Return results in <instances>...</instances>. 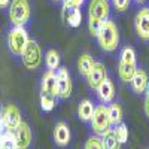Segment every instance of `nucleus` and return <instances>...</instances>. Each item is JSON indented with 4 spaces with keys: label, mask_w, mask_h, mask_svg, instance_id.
Masks as SVG:
<instances>
[{
    "label": "nucleus",
    "mask_w": 149,
    "mask_h": 149,
    "mask_svg": "<svg viewBox=\"0 0 149 149\" xmlns=\"http://www.w3.org/2000/svg\"><path fill=\"white\" fill-rule=\"evenodd\" d=\"M29 40L30 39L27 37V31H26V29H24V27H17L15 26V29H12L9 31L8 45H9V49L12 51V54L21 55Z\"/></svg>",
    "instance_id": "nucleus-5"
},
{
    "label": "nucleus",
    "mask_w": 149,
    "mask_h": 149,
    "mask_svg": "<svg viewBox=\"0 0 149 149\" xmlns=\"http://www.w3.org/2000/svg\"><path fill=\"white\" fill-rule=\"evenodd\" d=\"M42 94H48V95H52V97L58 95V82H57V74L54 73V70H49L43 74Z\"/></svg>",
    "instance_id": "nucleus-13"
},
{
    "label": "nucleus",
    "mask_w": 149,
    "mask_h": 149,
    "mask_svg": "<svg viewBox=\"0 0 149 149\" xmlns=\"http://www.w3.org/2000/svg\"><path fill=\"white\" fill-rule=\"evenodd\" d=\"M131 85H133V90L139 94H143L148 88H149V78L146 72L143 70H137L134 73V76L131 79Z\"/></svg>",
    "instance_id": "nucleus-14"
},
{
    "label": "nucleus",
    "mask_w": 149,
    "mask_h": 149,
    "mask_svg": "<svg viewBox=\"0 0 149 149\" xmlns=\"http://www.w3.org/2000/svg\"><path fill=\"white\" fill-rule=\"evenodd\" d=\"M136 2H145V0H136Z\"/></svg>",
    "instance_id": "nucleus-32"
},
{
    "label": "nucleus",
    "mask_w": 149,
    "mask_h": 149,
    "mask_svg": "<svg viewBox=\"0 0 149 149\" xmlns=\"http://www.w3.org/2000/svg\"><path fill=\"white\" fill-rule=\"evenodd\" d=\"M94 104L90 102V100H82L79 103V109H78V113H79V118L82 121H91L93 118V113H94Z\"/></svg>",
    "instance_id": "nucleus-20"
},
{
    "label": "nucleus",
    "mask_w": 149,
    "mask_h": 149,
    "mask_svg": "<svg viewBox=\"0 0 149 149\" xmlns=\"http://www.w3.org/2000/svg\"><path fill=\"white\" fill-rule=\"evenodd\" d=\"M10 21L17 27H24L30 18V5L27 0H12L9 8Z\"/></svg>",
    "instance_id": "nucleus-4"
},
{
    "label": "nucleus",
    "mask_w": 149,
    "mask_h": 149,
    "mask_svg": "<svg viewBox=\"0 0 149 149\" xmlns=\"http://www.w3.org/2000/svg\"><path fill=\"white\" fill-rule=\"evenodd\" d=\"M109 118H110V122L113 125H118V124L122 121V109L119 104L113 103L109 106Z\"/></svg>",
    "instance_id": "nucleus-22"
},
{
    "label": "nucleus",
    "mask_w": 149,
    "mask_h": 149,
    "mask_svg": "<svg viewBox=\"0 0 149 149\" xmlns=\"http://www.w3.org/2000/svg\"><path fill=\"white\" fill-rule=\"evenodd\" d=\"M54 140L58 146H66L70 142V130L64 122H58L54 128Z\"/></svg>",
    "instance_id": "nucleus-15"
},
{
    "label": "nucleus",
    "mask_w": 149,
    "mask_h": 149,
    "mask_svg": "<svg viewBox=\"0 0 149 149\" xmlns=\"http://www.w3.org/2000/svg\"><path fill=\"white\" fill-rule=\"evenodd\" d=\"M57 82H58V95L67 98L72 94V79L69 70L66 67H61L57 72Z\"/></svg>",
    "instance_id": "nucleus-10"
},
{
    "label": "nucleus",
    "mask_w": 149,
    "mask_h": 149,
    "mask_svg": "<svg viewBox=\"0 0 149 149\" xmlns=\"http://www.w3.org/2000/svg\"><path fill=\"white\" fill-rule=\"evenodd\" d=\"M113 131H115L116 137H118V140H119L121 143H125V142L128 140V128H127L125 125H124V124H121V122H119Z\"/></svg>",
    "instance_id": "nucleus-25"
},
{
    "label": "nucleus",
    "mask_w": 149,
    "mask_h": 149,
    "mask_svg": "<svg viewBox=\"0 0 149 149\" xmlns=\"http://www.w3.org/2000/svg\"><path fill=\"white\" fill-rule=\"evenodd\" d=\"M85 149H104V148H103L102 139H98L97 136H94V137H90L88 140H86Z\"/></svg>",
    "instance_id": "nucleus-27"
},
{
    "label": "nucleus",
    "mask_w": 149,
    "mask_h": 149,
    "mask_svg": "<svg viewBox=\"0 0 149 149\" xmlns=\"http://www.w3.org/2000/svg\"><path fill=\"white\" fill-rule=\"evenodd\" d=\"M94 63H95V61L93 60V57H91L90 54H82V55L79 57L78 67H79V72H81L82 76H85V78L88 76L90 72H91V69H93V66H94Z\"/></svg>",
    "instance_id": "nucleus-19"
},
{
    "label": "nucleus",
    "mask_w": 149,
    "mask_h": 149,
    "mask_svg": "<svg viewBox=\"0 0 149 149\" xmlns=\"http://www.w3.org/2000/svg\"><path fill=\"white\" fill-rule=\"evenodd\" d=\"M10 0H0V8H6Z\"/></svg>",
    "instance_id": "nucleus-31"
},
{
    "label": "nucleus",
    "mask_w": 149,
    "mask_h": 149,
    "mask_svg": "<svg viewBox=\"0 0 149 149\" xmlns=\"http://www.w3.org/2000/svg\"><path fill=\"white\" fill-rule=\"evenodd\" d=\"M45 61H46V66L49 70H55L58 66H60V55L55 49H49L46 52V57H45Z\"/></svg>",
    "instance_id": "nucleus-21"
},
{
    "label": "nucleus",
    "mask_w": 149,
    "mask_h": 149,
    "mask_svg": "<svg viewBox=\"0 0 149 149\" xmlns=\"http://www.w3.org/2000/svg\"><path fill=\"white\" fill-rule=\"evenodd\" d=\"M14 137L19 149H27L31 143V130L26 122H21L18 128L14 131Z\"/></svg>",
    "instance_id": "nucleus-12"
},
{
    "label": "nucleus",
    "mask_w": 149,
    "mask_h": 149,
    "mask_svg": "<svg viewBox=\"0 0 149 149\" xmlns=\"http://www.w3.org/2000/svg\"><path fill=\"white\" fill-rule=\"evenodd\" d=\"M0 149H19L17 142H15V137H14V134H5L0 137Z\"/></svg>",
    "instance_id": "nucleus-23"
},
{
    "label": "nucleus",
    "mask_w": 149,
    "mask_h": 149,
    "mask_svg": "<svg viewBox=\"0 0 149 149\" xmlns=\"http://www.w3.org/2000/svg\"><path fill=\"white\" fill-rule=\"evenodd\" d=\"M97 94L100 97V100L104 102V103H109L112 102V98L115 95V88H113V84H112L109 79L103 81L97 88Z\"/></svg>",
    "instance_id": "nucleus-17"
},
{
    "label": "nucleus",
    "mask_w": 149,
    "mask_h": 149,
    "mask_svg": "<svg viewBox=\"0 0 149 149\" xmlns=\"http://www.w3.org/2000/svg\"><path fill=\"white\" fill-rule=\"evenodd\" d=\"M70 2L74 5V6H78V8H81L82 6V3L85 2V0H70Z\"/></svg>",
    "instance_id": "nucleus-30"
},
{
    "label": "nucleus",
    "mask_w": 149,
    "mask_h": 149,
    "mask_svg": "<svg viewBox=\"0 0 149 149\" xmlns=\"http://www.w3.org/2000/svg\"><path fill=\"white\" fill-rule=\"evenodd\" d=\"M136 72H137V69H136V54L133 51V48L127 46L121 51L119 67H118L119 78L124 82H131Z\"/></svg>",
    "instance_id": "nucleus-2"
},
{
    "label": "nucleus",
    "mask_w": 149,
    "mask_h": 149,
    "mask_svg": "<svg viewBox=\"0 0 149 149\" xmlns=\"http://www.w3.org/2000/svg\"><path fill=\"white\" fill-rule=\"evenodd\" d=\"M104 21H100V19H97V18H93V17H88V29H90V33L93 36H97L98 31H100L102 29V24Z\"/></svg>",
    "instance_id": "nucleus-26"
},
{
    "label": "nucleus",
    "mask_w": 149,
    "mask_h": 149,
    "mask_svg": "<svg viewBox=\"0 0 149 149\" xmlns=\"http://www.w3.org/2000/svg\"><path fill=\"white\" fill-rule=\"evenodd\" d=\"M110 118H109V107L104 104H100L94 109V113L91 118V128L95 134L103 136L106 131L110 130Z\"/></svg>",
    "instance_id": "nucleus-3"
},
{
    "label": "nucleus",
    "mask_w": 149,
    "mask_h": 149,
    "mask_svg": "<svg viewBox=\"0 0 149 149\" xmlns=\"http://www.w3.org/2000/svg\"><path fill=\"white\" fill-rule=\"evenodd\" d=\"M145 113L149 118V91L146 93V98H145Z\"/></svg>",
    "instance_id": "nucleus-29"
},
{
    "label": "nucleus",
    "mask_w": 149,
    "mask_h": 149,
    "mask_svg": "<svg viewBox=\"0 0 149 149\" xmlns=\"http://www.w3.org/2000/svg\"><path fill=\"white\" fill-rule=\"evenodd\" d=\"M2 121H3V125L5 128L9 131V133H14L18 125L22 122L21 121V113L15 104H8L3 110V116H2Z\"/></svg>",
    "instance_id": "nucleus-7"
},
{
    "label": "nucleus",
    "mask_w": 149,
    "mask_h": 149,
    "mask_svg": "<svg viewBox=\"0 0 149 149\" xmlns=\"http://www.w3.org/2000/svg\"><path fill=\"white\" fill-rule=\"evenodd\" d=\"M97 39H98V43H100L103 51H106V52L115 51L119 45V33H118L115 22L106 19L102 24V29L97 34Z\"/></svg>",
    "instance_id": "nucleus-1"
},
{
    "label": "nucleus",
    "mask_w": 149,
    "mask_h": 149,
    "mask_svg": "<svg viewBox=\"0 0 149 149\" xmlns=\"http://www.w3.org/2000/svg\"><path fill=\"white\" fill-rule=\"evenodd\" d=\"M113 5H115L116 10L124 12V10H125V9L128 8V5H130V0H113Z\"/></svg>",
    "instance_id": "nucleus-28"
},
{
    "label": "nucleus",
    "mask_w": 149,
    "mask_h": 149,
    "mask_svg": "<svg viewBox=\"0 0 149 149\" xmlns=\"http://www.w3.org/2000/svg\"><path fill=\"white\" fill-rule=\"evenodd\" d=\"M63 18L70 27H79L81 21H82V14H81L79 8H76V6L63 8Z\"/></svg>",
    "instance_id": "nucleus-16"
},
{
    "label": "nucleus",
    "mask_w": 149,
    "mask_h": 149,
    "mask_svg": "<svg viewBox=\"0 0 149 149\" xmlns=\"http://www.w3.org/2000/svg\"><path fill=\"white\" fill-rule=\"evenodd\" d=\"M86 79H88V84L93 90H97L98 85H100L103 81L107 79V73H106V67L103 63H94L90 74L86 76Z\"/></svg>",
    "instance_id": "nucleus-11"
},
{
    "label": "nucleus",
    "mask_w": 149,
    "mask_h": 149,
    "mask_svg": "<svg viewBox=\"0 0 149 149\" xmlns=\"http://www.w3.org/2000/svg\"><path fill=\"white\" fill-rule=\"evenodd\" d=\"M102 142L104 149H121V142L118 140L115 131L112 128L102 136Z\"/></svg>",
    "instance_id": "nucleus-18"
},
{
    "label": "nucleus",
    "mask_w": 149,
    "mask_h": 149,
    "mask_svg": "<svg viewBox=\"0 0 149 149\" xmlns=\"http://www.w3.org/2000/svg\"><path fill=\"white\" fill-rule=\"evenodd\" d=\"M22 57V63L27 69L33 70V69H37L40 66V61H42V54H40V48L34 40H29L24 51L21 54Z\"/></svg>",
    "instance_id": "nucleus-6"
},
{
    "label": "nucleus",
    "mask_w": 149,
    "mask_h": 149,
    "mask_svg": "<svg viewBox=\"0 0 149 149\" xmlns=\"http://www.w3.org/2000/svg\"><path fill=\"white\" fill-rule=\"evenodd\" d=\"M54 2H63V0H54Z\"/></svg>",
    "instance_id": "nucleus-33"
},
{
    "label": "nucleus",
    "mask_w": 149,
    "mask_h": 149,
    "mask_svg": "<svg viewBox=\"0 0 149 149\" xmlns=\"http://www.w3.org/2000/svg\"><path fill=\"white\" fill-rule=\"evenodd\" d=\"M110 14V5L107 0H91L90 9H88V17L97 18L100 21H106Z\"/></svg>",
    "instance_id": "nucleus-9"
},
{
    "label": "nucleus",
    "mask_w": 149,
    "mask_h": 149,
    "mask_svg": "<svg viewBox=\"0 0 149 149\" xmlns=\"http://www.w3.org/2000/svg\"><path fill=\"white\" fill-rule=\"evenodd\" d=\"M136 31L142 40H149V8H142L136 15Z\"/></svg>",
    "instance_id": "nucleus-8"
},
{
    "label": "nucleus",
    "mask_w": 149,
    "mask_h": 149,
    "mask_svg": "<svg viewBox=\"0 0 149 149\" xmlns=\"http://www.w3.org/2000/svg\"><path fill=\"white\" fill-rule=\"evenodd\" d=\"M55 98L57 97H52V95H48V94H42L40 93V104H42V109L43 110H52L54 106H55Z\"/></svg>",
    "instance_id": "nucleus-24"
}]
</instances>
